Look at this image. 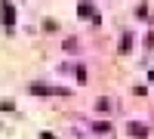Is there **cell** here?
<instances>
[{"label": "cell", "mask_w": 154, "mask_h": 139, "mask_svg": "<svg viewBox=\"0 0 154 139\" xmlns=\"http://www.w3.org/2000/svg\"><path fill=\"white\" fill-rule=\"evenodd\" d=\"M130 133L133 136H145V127H142V124H130Z\"/></svg>", "instance_id": "6da1fadb"}]
</instances>
